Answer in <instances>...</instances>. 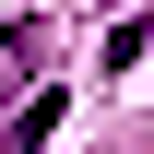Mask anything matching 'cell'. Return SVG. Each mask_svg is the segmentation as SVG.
Instances as JSON below:
<instances>
[{
	"instance_id": "1",
	"label": "cell",
	"mask_w": 154,
	"mask_h": 154,
	"mask_svg": "<svg viewBox=\"0 0 154 154\" xmlns=\"http://www.w3.org/2000/svg\"><path fill=\"white\" fill-rule=\"evenodd\" d=\"M36 59V24H0V95H12V71Z\"/></svg>"
}]
</instances>
